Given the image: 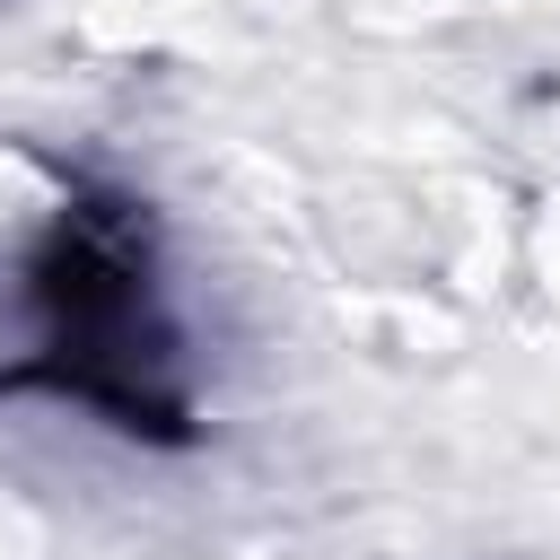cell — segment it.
Returning <instances> with one entry per match:
<instances>
[{
  "mask_svg": "<svg viewBox=\"0 0 560 560\" xmlns=\"http://www.w3.org/2000/svg\"><path fill=\"white\" fill-rule=\"evenodd\" d=\"M35 324H44V376L70 385L79 402L114 411L122 429H175L184 402L166 385L175 368V332L158 315V289H149V254L131 236V210L122 201H96V210H70L35 271Z\"/></svg>",
  "mask_w": 560,
  "mask_h": 560,
  "instance_id": "obj_1",
  "label": "cell"
}]
</instances>
